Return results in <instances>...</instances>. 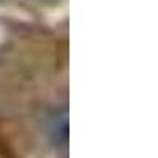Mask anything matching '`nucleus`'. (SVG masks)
I'll return each mask as SVG.
<instances>
[{
    "mask_svg": "<svg viewBox=\"0 0 158 158\" xmlns=\"http://www.w3.org/2000/svg\"><path fill=\"white\" fill-rule=\"evenodd\" d=\"M68 112L62 111L59 112L54 120H52V138L59 149H67L68 146Z\"/></svg>",
    "mask_w": 158,
    "mask_h": 158,
    "instance_id": "1",
    "label": "nucleus"
},
{
    "mask_svg": "<svg viewBox=\"0 0 158 158\" xmlns=\"http://www.w3.org/2000/svg\"><path fill=\"white\" fill-rule=\"evenodd\" d=\"M0 40H2V30H0Z\"/></svg>",
    "mask_w": 158,
    "mask_h": 158,
    "instance_id": "2",
    "label": "nucleus"
}]
</instances>
